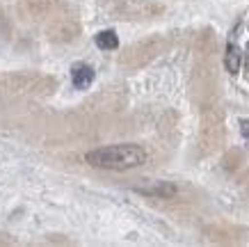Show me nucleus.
I'll return each mask as SVG.
<instances>
[{"label":"nucleus","instance_id":"1","mask_svg":"<svg viewBox=\"0 0 249 247\" xmlns=\"http://www.w3.org/2000/svg\"><path fill=\"white\" fill-rule=\"evenodd\" d=\"M87 163L101 170H133L146 163V151L137 144H112V147H101L87 153Z\"/></svg>","mask_w":249,"mask_h":247},{"label":"nucleus","instance_id":"2","mask_svg":"<svg viewBox=\"0 0 249 247\" xmlns=\"http://www.w3.org/2000/svg\"><path fill=\"white\" fill-rule=\"evenodd\" d=\"M73 85H76V90H87L91 82H94V69L87 67V64H76L73 67Z\"/></svg>","mask_w":249,"mask_h":247},{"label":"nucleus","instance_id":"3","mask_svg":"<svg viewBox=\"0 0 249 247\" xmlns=\"http://www.w3.org/2000/svg\"><path fill=\"white\" fill-rule=\"evenodd\" d=\"M240 64H242V53H240V48L231 41L227 48V55H224V67H227L229 74H238V71H240Z\"/></svg>","mask_w":249,"mask_h":247},{"label":"nucleus","instance_id":"4","mask_svg":"<svg viewBox=\"0 0 249 247\" xmlns=\"http://www.w3.org/2000/svg\"><path fill=\"white\" fill-rule=\"evenodd\" d=\"M96 46L101 51H114V48L119 46V37H117L112 30H103L96 35Z\"/></svg>","mask_w":249,"mask_h":247},{"label":"nucleus","instance_id":"5","mask_svg":"<svg viewBox=\"0 0 249 247\" xmlns=\"http://www.w3.org/2000/svg\"><path fill=\"white\" fill-rule=\"evenodd\" d=\"M142 192L146 195H158V197H167V195H174L176 188L169 186V183H156V186H149V188H140Z\"/></svg>","mask_w":249,"mask_h":247},{"label":"nucleus","instance_id":"6","mask_svg":"<svg viewBox=\"0 0 249 247\" xmlns=\"http://www.w3.org/2000/svg\"><path fill=\"white\" fill-rule=\"evenodd\" d=\"M240 133H242V137L249 142V119H242L240 121Z\"/></svg>","mask_w":249,"mask_h":247},{"label":"nucleus","instance_id":"7","mask_svg":"<svg viewBox=\"0 0 249 247\" xmlns=\"http://www.w3.org/2000/svg\"><path fill=\"white\" fill-rule=\"evenodd\" d=\"M245 51H247L245 53V71L249 74V41H247V46H245Z\"/></svg>","mask_w":249,"mask_h":247}]
</instances>
